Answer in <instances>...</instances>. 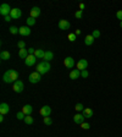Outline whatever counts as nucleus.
<instances>
[{
    "mask_svg": "<svg viewBox=\"0 0 122 137\" xmlns=\"http://www.w3.org/2000/svg\"><path fill=\"white\" fill-rule=\"evenodd\" d=\"M18 78V72L14 69H10L7 70L3 76V80L5 83H12V82H16Z\"/></svg>",
    "mask_w": 122,
    "mask_h": 137,
    "instance_id": "f257e3e1",
    "label": "nucleus"
},
{
    "mask_svg": "<svg viewBox=\"0 0 122 137\" xmlns=\"http://www.w3.org/2000/svg\"><path fill=\"white\" fill-rule=\"evenodd\" d=\"M50 69H51V66H50L49 61H42V63H39L37 65V72H39L40 75H44L46 72H49Z\"/></svg>",
    "mask_w": 122,
    "mask_h": 137,
    "instance_id": "f03ea898",
    "label": "nucleus"
},
{
    "mask_svg": "<svg viewBox=\"0 0 122 137\" xmlns=\"http://www.w3.org/2000/svg\"><path fill=\"white\" fill-rule=\"evenodd\" d=\"M28 80H29V82L31 83H38L40 80H42V75L39 74V72H32L31 75H29V77H28Z\"/></svg>",
    "mask_w": 122,
    "mask_h": 137,
    "instance_id": "7ed1b4c3",
    "label": "nucleus"
},
{
    "mask_svg": "<svg viewBox=\"0 0 122 137\" xmlns=\"http://www.w3.org/2000/svg\"><path fill=\"white\" fill-rule=\"evenodd\" d=\"M11 10H12V9L10 7L9 4H3V5L0 6V14L3 15L4 17H5V16H9V15L11 14Z\"/></svg>",
    "mask_w": 122,
    "mask_h": 137,
    "instance_id": "20e7f679",
    "label": "nucleus"
},
{
    "mask_svg": "<svg viewBox=\"0 0 122 137\" xmlns=\"http://www.w3.org/2000/svg\"><path fill=\"white\" fill-rule=\"evenodd\" d=\"M24 88V84L21 80H17L16 82H14V86H12V89H14L16 93H21Z\"/></svg>",
    "mask_w": 122,
    "mask_h": 137,
    "instance_id": "39448f33",
    "label": "nucleus"
},
{
    "mask_svg": "<svg viewBox=\"0 0 122 137\" xmlns=\"http://www.w3.org/2000/svg\"><path fill=\"white\" fill-rule=\"evenodd\" d=\"M39 114L43 116V118H46V116H49L50 114H51V108L49 105H44L40 108V110H39Z\"/></svg>",
    "mask_w": 122,
    "mask_h": 137,
    "instance_id": "423d86ee",
    "label": "nucleus"
},
{
    "mask_svg": "<svg viewBox=\"0 0 122 137\" xmlns=\"http://www.w3.org/2000/svg\"><path fill=\"white\" fill-rule=\"evenodd\" d=\"M88 67V61L86 59H81L78 60V63H77V69L79 71H83V70H87Z\"/></svg>",
    "mask_w": 122,
    "mask_h": 137,
    "instance_id": "0eeeda50",
    "label": "nucleus"
},
{
    "mask_svg": "<svg viewBox=\"0 0 122 137\" xmlns=\"http://www.w3.org/2000/svg\"><path fill=\"white\" fill-rule=\"evenodd\" d=\"M63 65H65L67 69H73V67H75V59L71 58V56H67L66 59L63 60Z\"/></svg>",
    "mask_w": 122,
    "mask_h": 137,
    "instance_id": "6e6552de",
    "label": "nucleus"
},
{
    "mask_svg": "<svg viewBox=\"0 0 122 137\" xmlns=\"http://www.w3.org/2000/svg\"><path fill=\"white\" fill-rule=\"evenodd\" d=\"M10 16L12 17V20H17V18H20L22 16V12H21V10H20L18 7H15V9L11 10Z\"/></svg>",
    "mask_w": 122,
    "mask_h": 137,
    "instance_id": "1a4fd4ad",
    "label": "nucleus"
},
{
    "mask_svg": "<svg viewBox=\"0 0 122 137\" xmlns=\"http://www.w3.org/2000/svg\"><path fill=\"white\" fill-rule=\"evenodd\" d=\"M70 27H71V25H70V22L67 21V20H60V21H59V28H60V29H62V31H67Z\"/></svg>",
    "mask_w": 122,
    "mask_h": 137,
    "instance_id": "9d476101",
    "label": "nucleus"
},
{
    "mask_svg": "<svg viewBox=\"0 0 122 137\" xmlns=\"http://www.w3.org/2000/svg\"><path fill=\"white\" fill-rule=\"evenodd\" d=\"M35 61H37L35 55H28L27 59H24V64H26L27 66H33V65L35 64Z\"/></svg>",
    "mask_w": 122,
    "mask_h": 137,
    "instance_id": "9b49d317",
    "label": "nucleus"
},
{
    "mask_svg": "<svg viewBox=\"0 0 122 137\" xmlns=\"http://www.w3.org/2000/svg\"><path fill=\"white\" fill-rule=\"evenodd\" d=\"M84 119H86V118H84L83 114H81V113H78V114H76V115L73 116V121L76 124H79V125L84 123Z\"/></svg>",
    "mask_w": 122,
    "mask_h": 137,
    "instance_id": "f8f14e48",
    "label": "nucleus"
},
{
    "mask_svg": "<svg viewBox=\"0 0 122 137\" xmlns=\"http://www.w3.org/2000/svg\"><path fill=\"white\" fill-rule=\"evenodd\" d=\"M9 111H10V106L7 105L6 103H1L0 104V114L1 115H6Z\"/></svg>",
    "mask_w": 122,
    "mask_h": 137,
    "instance_id": "ddd939ff",
    "label": "nucleus"
},
{
    "mask_svg": "<svg viewBox=\"0 0 122 137\" xmlns=\"http://www.w3.org/2000/svg\"><path fill=\"white\" fill-rule=\"evenodd\" d=\"M20 34L26 37V35H29L31 34V28L28 27V26H22L20 27Z\"/></svg>",
    "mask_w": 122,
    "mask_h": 137,
    "instance_id": "4468645a",
    "label": "nucleus"
},
{
    "mask_svg": "<svg viewBox=\"0 0 122 137\" xmlns=\"http://www.w3.org/2000/svg\"><path fill=\"white\" fill-rule=\"evenodd\" d=\"M81 77V71L78 69H75L70 72V78L71 80H77V78Z\"/></svg>",
    "mask_w": 122,
    "mask_h": 137,
    "instance_id": "2eb2a0df",
    "label": "nucleus"
},
{
    "mask_svg": "<svg viewBox=\"0 0 122 137\" xmlns=\"http://www.w3.org/2000/svg\"><path fill=\"white\" fill-rule=\"evenodd\" d=\"M40 15V9H39L38 6H34V7H32V10H31V17L33 18H37Z\"/></svg>",
    "mask_w": 122,
    "mask_h": 137,
    "instance_id": "dca6fc26",
    "label": "nucleus"
},
{
    "mask_svg": "<svg viewBox=\"0 0 122 137\" xmlns=\"http://www.w3.org/2000/svg\"><path fill=\"white\" fill-rule=\"evenodd\" d=\"M82 114H83L84 118H93V115H94V111H93L91 108H84V110L82 111Z\"/></svg>",
    "mask_w": 122,
    "mask_h": 137,
    "instance_id": "f3484780",
    "label": "nucleus"
},
{
    "mask_svg": "<svg viewBox=\"0 0 122 137\" xmlns=\"http://www.w3.org/2000/svg\"><path fill=\"white\" fill-rule=\"evenodd\" d=\"M22 113H23L24 115H31L32 111H33V108H32V105H29V104H27V105H24L23 108H22L21 110Z\"/></svg>",
    "mask_w": 122,
    "mask_h": 137,
    "instance_id": "a211bd4d",
    "label": "nucleus"
},
{
    "mask_svg": "<svg viewBox=\"0 0 122 137\" xmlns=\"http://www.w3.org/2000/svg\"><path fill=\"white\" fill-rule=\"evenodd\" d=\"M94 37L92 34H88V35H86V38H84V43H86V45H92L93 43H94Z\"/></svg>",
    "mask_w": 122,
    "mask_h": 137,
    "instance_id": "6ab92c4d",
    "label": "nucleus"
},
{
    "mask_svg": "<svg viewBox=\"0 0 122 137\" xmlns=\"http://www.w3.org/2000/svg\"><path fill=\"white\" fill-rule=\"evenodd\" d=\"M44 61H50V60L54 59V53L52 52H50V50H46L45 52V55H44Z\"/></svg>",
    "mask_w": 122,
    "mask_h": 137,
    "instance_id": "aec40b11",
    "label": "nucleus"
},
{
    "mask_svg": "<svg viewBox=\"0 0 122 137\" xmlns=\"http://www.w3.org/2000/svg\"><path fill=\"white\" fill-rule=\"evenodd\" d=\"M29 55L28 54V49H20V52H18V56L21 58V59H27V56Z\"/></svg>",
    "mask_w": 122,
    "mask_h": 137,
    "instance_id": "412c9836",
    "label": "nucleus"
},
{
    "mask_svg": "<svg viewBox=\"0 0 122 137\" xmlns=\"http://www.w3.org/2000/svg\"><path fill=\"white\" fill-rule=\"evenodd\" d=\"M35 58L37 59H43L44 58V55H45V52L43 49H35V53H34Z\"/></svg>",
    "mask_w": 122,
    "mask_h": 137,
    "instance_id": "4be33fe9",
    "label": "nucleus"
},
{
    "mask_svg": "<svg viewBox=\"0 0 122 137\" xmlns=\"http://www.w3.org/2000/svg\"><path fill=\"white\" fill-rule=\"evenodd\" d=\"M10 58H11V55L7 50H3V52L0 53V59L1 60H9Z\"/></svg>",
    "mask_w": 122,
    "mask_h": 137,
    "instance_id": "5701e85b",
    "label": "nucleus"
},
{
    "mask_svg": "<svg viewBox=\"0 0 122 137\" xmlns=\"http://www.w3.org/2000/svg\"><path fill=\"white\" fill-rule=\"evenodd\" d=\"M23 121H24V123H26V124H27V125H32L34 120H33V118H32L31 115H26V118H24V120H23Z\"/></svg>",
    "mask_w": 122,
    "mask_h": 137,
    "instance_id": "b1692460",
    "label": "nucleus"
},
{
    "mask_svg": "<svg viewBox=\"0 0 122 137\" xmlns=\"http://www.w3.org/2000/svg\"><path fill=\"white\" fill-rule=\"evenodd\" d=\"M9 31H10V33H12V34H17V33H20V28L15 27V26H11V27L9 28Z\"/></svg>",
    "mask_w": 122,
    "mask_h": 137,
    "instance_id": "393cba45",
    "label": "nucleus"
},
{
    "mask_svg": "<svg viewBox=\"0 0 122 137\" xmlns=\"http://www.w3.org/2000/svg\"><path fill=\"white\" fill-rule=\"evenodd\" d=\"M35 25V18H33V17H29L27 18V26L29 27V26H34Z\"/></svg>",
    "mask_w": 122,
    "mask_h": 137,
    "instance_id": "a878e982",
    "label": "nucleus"
},
{
    "mask_svg": "<svg viewBox=\"0 0 122 137\" xmlns=\"http://www.w3.org/2000/svg\"><path fill=\"white\" fill-rule=\"evenodd\" d=\"M75 109H76L77 111H83L84 106H83V104H82V103H77L76 106H75Z\"/></svg>",
    "mask_w": 122,
    "mask_h": 137,
    "instance_id": "bb28decb",
    "label": "nucleus"
},
{
    "mask_svg": "<svg viewBox=\"0 0 122 137\" xmlns=\"http://www.w3.org/2000/svg\"><path fill=\"white\" fill-rule=\"evenodd\" d=\"M92 35L94 37V39L99 38V37H100V31H99V29H94V31H93V33H92Z\"/></svg>",
    "mask_w": 122,
    "mask_h": 137,
    "instance_id": "cd10ccee",
    "label": "nucleus"
},
{
    "mask_svg": "<svg viewBox=\"0 0 122 137\" xmlns=\"http://www.w3.org/2000/svg\"><path fill=\"white\" fill-rule=\"evenodd\" d=\"M67 39H68L70 42H75V40H76V33H70L68 37H67Z\"/></svg>",
    "mask_w": 122,
    "mask_h": 137,
    "instance_id": "c85d7f7f",
    "label": "nucleus"
},
{
    "mask_svg": "<svg viewBox=\"0 0 122 137\" xmlns=\"http://www.w3.org/2000/svg\"><path fill=\"white\" fill-rule=\"evenodd\" d=\"M17 47L20 48V49H24V48H26V43H24L23 40H18V42H17Z\"/></svg>",
    "mask_w": 122,
    "mask_h": 137,
    "instance_id": "c756f323",
    "label": "nucleus"
},
{
    "mask_svg": "<svg viewBox=\"0 0 122 137\" xmlns=\"http://www.w3.org/2000/svg\"><path fill=\"white\" fill-rule=\"evenodd\" d=\"M43 121H44V124H45V125H51V124H52V120L50 119L49 116L44 118V119H43Z\"/></svg>",
    "mask_w": 122,
    "mask_h": 137,
    "instance_id": "7c9ffc66",
    "label": "nucleus"
},
{
    "mask_svg": "<svg viewBox=\"0 0 122 137\" xmlns=\"http://www.w3.org/2000/svg\"><path fill=\"white\" fill-rule=\"evenodd\" d=\"M88 76H89V74H88V71H87V70H83V71H81V77H83V78H87Z\"/></svg>",
    "mask_w": 122,
    "mask_h": 137,
    "instance_id": "2f4dec72",
    "label": "nucleus"
},
{
    "mask_svg": "<svg viewBox=\"0 0 122 137\" xmlns=\"http://www.w3.org/2000/svg\"><path fill=\"white\" fill-rule=\"evenodd\" d=\"M75 16H76L77 18H82V16H83V11H82V10L76 11V14H75Z\"/></svg>",
    "mask_w": 122,
    "mask_h": 137,
    "instance_id": "473e14b6",
    "label": "nucleus"
},
{
    "mask_svg": "<svg viewBox=\"0 0 122 137\" xmlns=\"http://www.w3.org/2000/svg\"><path fill=\"white\" fill-rule=\"evenodd\" d=\"M24 118H26V115H24L22 111H18L17 113V119L18 120H24Z\"/></svg>",
    "mask_w": 122,
    "mask_h": 137,
    "instance_id": "72a5a7b5",
    "label": "nucleus"
},
{
    "mask_svg": "<svg viewBox=\"0 0 122 137\" xmlns=\"http://www.w3.org/2000/svg\"><path fill=\"white\" fill-rule=\"evenodd\" d=\"M81 127H82L83 130H88V129L91 127V125H89L88 123H83V124H81Z\"/></svg>",
    "mask_w": 122,
    "mask_h": 137,
    "instance_id": "f704fd0d",
    "label": "nucleus"
},
{
    "mask_svg": "<svg viewBox=\"0 0 122 137\" xmlns=\"http://www.w3.org/2000/svg\"><path fill=\"white\" fill-rule=\"evenodd\" d=\"M116 17H117L119 20H121V21H122V10H119L117 12H116Z\"/></svg>",
    "mask_w": 122,
    "mask_h": 137,
    "instance_id": "c9c22d12",
    "label": "nucleus"
},
{
    "mask_svg": "<svg viewBox=\"0 0 122 137\" xmlns=\"http://www.w3.org/2000/svg\"><path fill=\"white\" fill-rule=\"evenodd\" d=\"M34 53H35L34 48H29V49H28V54H29V55H34Z\"/></svg>",
    "mask_w": 122,
    "mask_h": 137,
    "instance_id": "e433bc0d",
    "label": "nucleus"
},
{
    "mask_svg": "<svg viewBox=\"0 0 122 137\" xmlns=\"http://www.w3.org/2000/svg\"><path fill=\"white\" fill-rule=\"evenodd\" d=\"M4 20H5L6 22H10L11 20H12V17H11L10 15H9V16H5V17H4Z\"/></svg>",
    "mask_w": 122,
    "mask_h": 137,
    "instance_id": "4c0bfd02",
    "label": "nucleus"
},
{
    "mask_svg": "<svg viewBox=\"0 0 122 137\" xmlns=\"http://www.w3.org/2000/svg\"><path fill=\"white\" fill-rule=\"evenodd\" d=\"M84 7H86V5H84L83 3H81V4H79V10H82V11H83V9H84Z\"/></svg>",
    "mask_w": 122,
    "mask_h": 137,
    "instance_id": "58836bf2",
    "label": "nucleus"
},
{
    "mask_svg": "<svg viewBox=\"0 0 122 137\" xmlns=\"http://www.w3.org/2000/svg\"><path fill=\"white\" fill-rule=\"evenodd\" d=\"M81 34V29H76V35Z\"/></svg>",
    "mask_w": 122,
    "mask_h": 137,
    "instance_id": "ea45409f",
    "label": "nucleus"
},
{
    "mask_svg": "<svg viewBox=\"0 0 122 137\" xmlns=\"http://www.w3.org/2000/svg\"><path fill=\"white\" fill-rule=\"evenodd\" d=\"M0 121H1V123L4 121V115H0Z\"/></svg>",
    "mask_w": 122,
    "mask_h": 137,
    "instance_id": "a19ab883",
    "label": "nucleus"
},
{
    "mask_svg": "<svg viewBox=\"0 0 122 137\" xmlns=\"http://www.w3.org/2000/svg\"><path fill=\"white\" fill-rule=\"evenodd\" d=\"M120 27H121V28H122V21H121V23H120Z\"/></svg>",
    "mask_w": 122,
    "mask_h": 137,
    "instance_id": "79ce46f5",
    "label": "nucleus"
}]
</instances>
